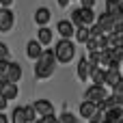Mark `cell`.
<instances>
[{"label": "cell", "mask_w": 123, "mask_h": 123, "mask_svg": "<svg viewBox=\"0 0 123 123\" xmlns=\"http://www.w3.org/2000/svg\"><path fill=\"white\" fill-rule=\"evenodd\" d=\"M0 95L9 102V99H15L17 97V84H11V82H6L2 89H0Z\"/></svg>", "instance_id": "cell-13"}, {"label": "cell", "mask_w": 123, "mask_h": 123, "mask_svg": "<svg viewBox=\"0 0 123 123\" xmlns=\"http://www.w3.org/2000/svg\"><path fill=\"white\" fill-rule=\"evenodd\" d=\"M0 123H9V119L4 117V112H0Z\"/></svg>", "instance_id": "cell-34"}, {"label": "cell", "mask_w": 123, "mask_h": 123, "mask_svg": "<svg viewBox=\"0 0 123 123\" xmlns=\"http://www.w3.org/2000/svg\"><path fill=\"white\" fill-rule=\"evenodd\" d=\"M86 50H89V52H97V45H95V39H89V41H86Z\"/></svg>", "instance_id": "cell-26"}, {"label": "cell", "mask_w": 123, "mask_h": 123, "mask_svg": "<svg viewBox=\"0 0 123 123\" xmlns=\"http://www.w3.org/2000/svg\"><path fill=\"white\" fill-rule=\"evenodd\" d=\"M89 74H91V69H89L86 58H80V63H78V78L86 82V80H89Z\"/></svg>", "instance_id": "cell-17"}, {"label": "cell", "mask_w": 123, "mask_h": 123, "mask_svg": "<svg viewBox=\"0 0 123 123\" xmlns=\"http://www.w3.org/2000/svg\"><path fill=\"white\" fill-rule=\"evenodd\" d=\"M6 82H9V80H6V78H4V76H2V74H0V89H2V86H4V84H6Z\"/></svg>", "instance_id": "cell-32"}, {"label": "cell", "mask_w": 123, "mask_h": 123, "mask_svg": "<svg viewBox=\"0 0 123 123\" xmlns=\"http://www.w3.org/2000/svg\"><path fill=\"white\" fill-rule=\"evenodd\" d=\"M74 35H76V39L80 41V43H86L91 37H89V28H84V26H80V28H76L74 30Z\"/></svg>", "instance_id": "cell-20"}, {"label": "cell", "mask_w": 123, "mask_h": 123, "mask_svg": "<svg viewBox=\"0 0 123 123\" xmlns=\"http://www.w3.org/2000/svg\"><path fill=\"white\" fill-rule=\"evenodd\" d=\"M102 123H112V121H108V119H106V117H104V119H102Z\"/></svg>", "instance_id": "cell-35"}, {"label": "cell", "mask_w": 123, "mask_h": 123, "mask_svg": "<svg viewBox=\"0 0 123 123\" xmlns=\"http://www.w3.org/2000/svg\"><path fill=\"white\" fill-rule=\"evenodd\" d=\"M54 123H56V121H54Z\"/></svg>", "instance_id": "cell-36"}, {"label": "cell", "mask_w": 123, "mask_h": 123, "mask_svg": "<svg viewBox=\"0 0 123 123\" xmlns=\"http://www.w3.org/2000/svg\"><path fill=\"white\" fill-rule=\"evenodd\" d=\"M56 123H78V117H74L71 112H63V115L56 119Z\"/></svg>", "instance_id": "cell-22"}, {"label": "cell", "mask_w": 123, "mask_h": 123, "mask_svg": "<svg viewBox=\"0 0 123 123\" xmlns=\"http://www.w3.org/2000/svg\"><path fill=\"white\" fill-rule=\"evenodd\" d=\"M41 50H43V48L37 43V39H32V41H28V45H26V56L32 58V61H37L39 54H41Z\"/></svg>", "instance_id": "cell-11"}, {"label": "cell", "mask_w": 123, "mask_h": 123, "mask_svg": "<svg viewBox=\"0 0 123 123\" xmlns=\"http://www.w3.org/2000/svg\"><path fill=\"white\" fill-rule=\"evenodd\" d=\"M106 119H108V121H112V123H119V121L123 119V108H121V106L110 108V110L106 112Z\"/></svg>", "instance_id": "cell-16"}, {"label": "cell", "mask_w": 123, "mask_h": 123, "mask_svg": "<svg viewBox=\"0 0 123 123\" xmlns=\"http://www.w3.org/2000/svg\"><path fill=\"white\" fill-rule=\"evenodd\" d=\"M22 110H24V119H26V123H35L37 121V115H35L32 106H24Z\"/></svg>", "instance_id": "cell-21"}, {"label": "cell", "mask_w": 123, "mask_h": 123, "mask_svg": "<svg viewBox=\"0 0 123 123\" xmlns=\"http://www.w3.org/2000/svg\"><path fill=\"white\" fill-rule=\"evenodd\" d=\"M91 80H93V84L95 86H104V69H99V67H95V69H91Z\"/></svg>", "instance_id": "cell-19"}, {"label": "cell", "mask_w": 123, "mask_h": 123, "mask_svg": "<svg viewBox=\"0 0 123 123\" xmlns=\"http://www.w3.org/2000/svg\"><path fill=\"white\" fill-rule=\"evenodd\" d=\"M121 74H119V69H108V71H104V84L106 86H117L119 82H121Z\"/></svg>", "instance_id": "cell-10"}, {"label": "cell", "mask_w": 123, "mask_h": 123, "mask_svg": "<svg viewBox=\"0 0 123 123\" xmlns=\"http://www.w3.org/2000/svg\"><path fill=\"white\" fill-rule=\"evenodd\" d=\"M13 11L11 9H2L0 6V30L2 32H9L11 28H13Z\"/></svg>", "instance_id": "cell-6"}, {"label": "cell", "mask_w": 123, "mask_h": 123, "mask_svg": "<svg viewBox=\"0 0 123 123\" xmlns=\"http://www.w3.org/2000/svg\"><path fill=\"white\" fill-rule=\"evenodd\" d=\"M4 108H6V99L0 95V112H4Z\"/></svg>", "instance_id": "cell-30"}, {"label": "cell", "mask_w": 123, "mask_h": 123, "mask_svg": "<svg viewBox=\"0 0 123 123\" xmlns=\"http://www.w3.org/2000/svg\"><path fill=\"white\" fill-rule=\"evenodd\" d=\"M6 67H9V58H0V74L4 76V71H6Z\"/></svg>", "instance_id": "cell-27"}, {"label": "cell", "mask_w": 123, "mask_h": 123, "mask_svg": "<svg viewBox=\"0 0 123 123\" xmlns=\"http://www.w3.org/2000/svg\"><path fill=\"white\" fill-rule=\"evenodd\" d=\"M97 26H99V30H102L104 35L112 32V28H115V19H112V15L102 13V15H99V19H97Z\"/></svg>", "instance_id": "cell-8"}, {"label": "cell", "mask_w": 123, "mask_h": 123, "mask_svg": "<svg viewBox=\"0 0 123 123\" xmlns=\"http://www.w3.org/2000/svg\"><path fill=\"white\" fill-rule=\"evenodd\" d=\"M4 78H6L11 84H17V82L22 80V65L9 61V67H6V71H4Z\"/></svg>", "instance_id": "cell-4"}, {"label": "cell", "mask_w": 123, "mask_h": 123, "mask_svg": "<svg viewBox=\"0 0 123 123\" xmlns=\"http://www.w3.org/2000/svg\"><path fill=\"white\" fill-rule=\"evenodd\" d=\"M50 9H45V6H41V9H37V13H35V22L39 24V26H45L48 22H50Z\"/></svg>", "instance_id": "cell-14"}, {"label": "cell", "mask_w": 123, "mask_h": 123, "mask_svg": "<svg viewBox=\"0 0 123 123\" xmlns=\"http://www.w3.org/2000/svg\"><path fill=\"white\" fill-rule=\"evenodd\" d=\"M74 30H76V28L71 26V22H69V19H61V22L56 24V32H58L63 39H69V37L74 35Z\"/></svg>", "instance_id": "cell-9"}, {"label": "cell", "mask_w": 123, "mask_h": 123, "mask_svg": "<svg viewBox=\"0 0 123 123\" xmlns=\"http://www.w3.org/2000/svg\"><path fill=\"white\" fill-rule=\"evenodd\" d=\"M11 2H13V0H0V6H2V9H9Z\"/></svg>", "instance_id": "cell-31"}, {"label": "cell", "mask_w": 123, "mask_h": 123, "mask_svg": "<svg viewBox=\"0 0 123 123\" xmlns=\"http://www.w3.org/2000/svg\"><path fill=\"white\" fill-rule=\"evenodd\" d=\"M76 11H78V17H80V26L89 28V26L95 24V13H93V9H84V6H80V9H76Z\"/></svg>", "instance_id": "cell-7"}, {"label": "cell", "mask_w": 123, "mask_h": 123, "mask_svg": "<svg viewBox=\"0 0 123 123\" xmlns=\"http://www.w3.org/2000/svg\"><path fill=\"white\" fill-rule=\"evenodd\" d=\"M69 2H71V0H58V4H61V6H63V9H65V6H67V4H69Z\"/></svg>", "instance_id": "cell-33"}, {"label": "cell", "mask_w": 123, "mask_h": 123, "mask_svg": "<svg viewBox=\"0 0 123 123\" xmlns=\"http://www.w3.org/2000/svg\"><path fill=\"white\" fill-rule=\"evenodd\" d=\"M106 97V89L104 86H89L86 93H84V102H91V104H99L102 99Z\"/></svg>", "instance_id": "cell-3"}, {"label": "cell", "mask_w": 123, "mask_h": 123, "mask_svg": "<svg viewBox=\"0 0 123 123\" xmlns=\"http://www.w3.org/2000/svg\"><path fill=\"white\" fill-rule=\"evenodd\" d=\"M32 110H35V115H39V117H50V115H54V106H52V102H48V99H37V102L32 104Z\"/></svg>", "instance_id": "cell-5"}, {"label": "cell", "mask_w": 123, "mask_h": 123, "mask_svg": "<svg viewBox=\"0 0 123 123\" xmlns=\"http://www.w3.org/2000/svg\"><path fill=\"white\" fill-rule=\"evenodd\" d=\"M102 119H104V115H102V112H95L89 121H91V123H102Z\"/></svg>", "instance_id": "cell-28"}, {"label": "cell", "mask_w": 123, "mask_h": 123, "mask_svg": "<svg viewBox=\"0 0 123 123\" xmlns=\"http://www.w3.org/2000/svg\"><path fill=\"white\" fill-rule=\"evenodd\" d=\"M52 30L48 28V26H41V30H39V35H37V43L39 45H48V43H52Z\"/></svg>", "instance_id": "cell-12"}, {"label": "cell", "mask_w": 123, "mask_h": 123, "mask_svg": "<svg viewBox=\"0 0 123 123\" xmlns=\"http://www.w3.org/2000/svg\"><path fill=\"white\" fill-rule=\"evenodd\" d=\"M52 52H54V58L58 63H69L74 58V54H76V45L71 43V39H61Z\"/></svg>", "instance_id": "cell-2"}, {"label": "cell", "mask_w": 123, "mask_h": 123, "mask_svg": "<svg viewBox=\"0 0 123 123\" xmlns=\"http://www.w3.org/2000/svg\"><path fill=\"white\" fill-rule=\"evenodd\" d=\"M0 58H9V48L0 41Z\"/></svg>", "instance_id": "cell-24"}, {"label": "cell", "mask_w": 123, "mask_h": 123, "mask_svg": "<svg viewBox=\"0 0 123 123\" xmlns=\"http://www.w3.org/2000/svg\"><path fill=\"white\" fill-rule=\"evenodd\" d=\"M56 63V58H54V52L50 50V48H45V50H41V54H39V58H37V65H35V76L37 78H50L52 74H54V65Z\"/></svg>", "instance_id": "cell-1"}, {"label": "cell", "mask_w": 123, "mask_h": 123, "mask_svg": "<svg viewBox=\"0 0 123 123\" xmlns=\"http://www.w3.org/2000/svg\"><path fill=\"white\" fill-rule=\"evenodd\" d=\"M106 52H108V56H110V61H112V63H115V65L119 67V63L123 61V48H108Z\"/></svg>", "instance_id": "cell-18"}, {"label": "cell", "mask_w": 123, "mask_h": 123, "mask_svg": "<svg viewBox=\"0 0 123 123\" xmlns=\"http://www.w3.org/2000/svg\"><path fill=\"white\" fill-rule=\"evenodd\" d=\"M95 112H97L95 104H91V102H82V104H80V115H82L84 119H91Z\"/></svg>", "instance_id": "cell-15"}, {"label": "cell", "mask_w": 123, "mask_h": 123, "mask_svg": "<svg viewBox=\"0 0 123 123\" xmlns=\"http://www.w3.org/2000/svg\"><path fill=\"white\" fill-rule=\"evenodd\" d=\"M80 2H82L84 9H93V2H95V0H80Z\"/></svg>", "instance_id": "cell-29"}, {"label": "cell", "mask_w": 123, "mask_h": 123, "mask_svg": "<svg viewBox=\"0 0 123 123\" xmlns=\"http://www.w3.org/2000/svg\"><path fill=\"white\" fill-rule=\"evenodd\" d=\"M54 121H56V119H54V115H50V117H39L35 123H54Z\"/></svg>", "instance_id": "cell-25"}, {"label": "cell", "mask_w": 123, "mask_h": 123, "mask_svg": "<svg viewBox=\"0 0 123 123\" xmlns=\"http://www.w3.org/2000/svg\"><path fill=\"white\" fill-rule=\"evenodd\" d=\"M11 117H13V123H26V119H24V110H22V108H15Z\"/></svg>", "instance_id": "cell-23"}]
</instances>
